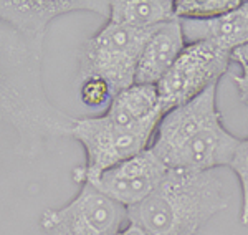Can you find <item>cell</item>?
I'll list each match as a JSON object with an SVG mask.
<instances>
[{"label":"cell","instance_id":"e0dca14e","mask_svg":"<svg viewBox=\"0 0 248 235\" xmlns=\"http://www.w3.org/2000/svg\"><path fill=\"white\" fill-rule=\"evenodd\" d=\"M232 62H237L242 68V73L248 77V45H243L232 51Z\"/></svg>","mask_w":248,"mask_h":235},{"label":"cell","instance_id":"7c38bea8","mask_svg":"<svg viewBox=\"0 0 248 235\" xmlns=\"http://www.w3.org/2000/svg\"><path fill=\"white\" fill-rule=\"evenodd\" d=\"M175 18L174 0H116L109 2L108 20L138 30H155Z\"/></svg>","mask_w":248,"mask_h":235},{"label":"cell","instance_id":"2e32d148","mask_svg":"<svg viewBox=\"0 0 248 235\" xmlns=\"http://www.w3.org/2000/svg\"><path fill=\"white\" fill-rule=\"evenodd\" d=\"M81 86H79V98L90 108H103V106H109L111 99L114 98L113 90L109 85L101 78H85L79 79Z\"/></svg>","mask_w":248,"mask_h":235},{"label":"cell","instance_id":"d6986e66","mask_svg":"<svg viewBox=\"0 0 248 235\" xmlns=\"http://www.w3.org/2000/svg\"><path fill=\"white\" fill-rule=\"evenodd\" d=\"M118 235H146V234H144L138 225H134V224H131V222H129V224L124 227V229Z\"/></svg>","mask_w":248,"mask_h":235},{"label":"cell","instance_id":"9c48e42d","mask_svg":"<svg viewBox=\"0 0 248 235\" xmlns=\"http://www.w3.org/2000/svg\"><path fill=\"white\" fill-rule=\"evenodd\" d=\"M73 12H93L109 17V2L106 0H0V18L22 31L31 42L43 45L46 29L55 18Z\"/></svg>","mask_w":248,"mask_h":235},{"label":"cell","instance_id":"5bb4252c","mask_svg":"<svg viewBox=\"0 0 248 235\" xmlns=\"http://www.w3.org/2000/svg\"><path fill=\"white\" fill-rule=\"evenodd\" d=\"M240 0H174L175 17L181 20H210L237 9Z\"/></svg>","mask_w":248,"mask_h":235},{"label":"cell","instance_id":"5b68a950","mask_svg":"<svg viewBox=\"0 0 248 235\" xmlns=\"http://www.w3.org/2000/svg\"><path fill=\"white\" fill-rule=\"evenodd\" d=\"M153 31L106 20L79 50V79L91 77L105 79L114 96L133 86L142 48Z\"/></svg>","mask_w":248,"mask_h":235},{"label":"cell","instance_id":"8992f818","mask_svg":"<svg viewBox=\"0 0 248 235\" xmlns=\"http://www.w3.org/2000/svg\"><path fill=\"white\" fill-rule=\"evenodd\" d=\"M127 224L126 207L90 182H81L78 194L68 204L46 209L40 217L46 235H118Z\"/></svg>","mask_w":248,"mask_h":235},{"label":"cell","instance_id":"7a4b0ae2","mask_svg":"<svg viewBox=\"0 0 248 235\" xmlns=\"http://www.w3.org/2000/svg\"><path fill=\"white\" fill-rule=\"evenodd\" d=\"M242 139L223 126L217 85L164 113L149 149L169 171H215L229 166Z\"/></svg>","mask_w":248,"mask_h":235},{"label":"cell","instance_id":"ac0fdd59","mask_svg":"<svg viewBox=\"0 0 248 235\" xmlns=\"http://www.w3.org/2000/svg\"><path fill=\"white\" fill-rule=\"evenodd\" d=\"M233 85H235V88H237L242 101L248 105V77L243 73L237 75V77H233Z\"/></svg>","mask_w":248,"mask_h":235},{"label":"cell","instance_id":"ba28073f","mask_svg":"<svg viewBox=\"0 0 248 235\" xmlns=\"http://www.w3.org/2000/svg\"><path fill=\"white\" fill-rule=\"evenodd\" d=\"M167 172V166L153 151L147 149L83 182H90L99 192L126 209H131L146 201L164 181Z\"/></svg>","mask_w":248,"mask_h":235},{"label":"cell","instance_id":"9a60e30c","mask_svg":"<svg viewBox=\"0 0 248 235\" xmlns=\"http://www.w3.org/2000/svg\"><path fill=\"white\" fill-rule=\"evenodd\" d=\"M229 167L237 176L240 182V189H242L240 220H242L243 225H248V138L240 141Z\"/></svg>","mask_w":248,"mask_h":235},{"label":"cell","instance_id":"3957f363","mask_svg":"<svg viewBox=\"0 0 248 235\" xmlns=\"http://www.w3.org/2000/svg\"><path fill=\"white\" fill-rule=\"evenodd\" d=\"M229 205V192L218 169L169 171L157 189L127 219L146 235H195Z\"/></svg>","mask_w":248,"mask_h":235},{"label":"cell","instance_id":"30bf717a","mask_svg":"<svg viewBox=\"0 0 248 235\" xmlns=\"http://www.w3.org/2000/svg\"><path fill=\"white\" fill-rule=\"evenodd\" d=\"M186 38L177 17L162 23L147 38L136 70L138 85H157L186 48Z\"/></svg>","mask_w":248,"mask_h":235},{"label":"cell","instance_id":"52a82bcc","mask_svg":"<svg viewBox=\"0 0 248 235\" xmlns=\"http://www.w3.org/2000/svg\"><path fill=\"white\" fill-rule=\"evenodd\" d=\"M230 62V51L210 42L187 43L177 62L155 85L164 111L186 105L212 85H218Z\"/></svg>","mask_w":248,"mask_h":235},{"label":"cell","instance_id":"4fadbf2b","mask_svg":"<svg viewBox=\"0 0 248 235\" xmlns=\"http://www.w3.org/2000/svg\"><path fill=\"white\" fill-rule=\"evenodd\" d=\"M157 111H164L161 101H159L157 88L154 85L134 83L133 86L116 94L103 114L114 123L131 125V123H138L141 119L149 118Z\"/></svg>","mask_w":248,"mask_h":235},{"label":"cell","instance_id":"6da1fadb","mask_svg":"<svg viewBox=\"0 0 248 235\" xmlns=\"http://www.w3.org/2000/svg\"><path fill=\"white\" fill-rule=\"evenodd\" d=\"M42 58L43 45L0 18V119L15 129L25 156H35L46 141L70 136L75 123L46 96Z\"/></svg>","mask_w":248,"mask_h":235},{"label":"cell","instance_id":"8fae6325","mask_svg":"<svg viewBox=\"0 0 248 235\" xmlns=\"http://www.w3.org/2000/svg\"><path fill=\"white\" fill-rule=\"evenodd\" d=\"M181 25L186 43L210 42L232 53L248 45V0L217 18L181 20Z\"/></svg>","mask_w":248,"mask_h":235},{"label":"cell","instance_id":"277c9868","mask_svg":"<svg viewBox=\"0 0 248 235\" xmlns=\"http://www.w3.org/2000/svg\"><path fill=\"white\" fill-rule=\"evenodd\" d=\"M162 116L164 111H157L131 125L114 123L105 114L75 119L70 136L83 146L86 157L85 164L73 171L75 182L81 184L86 179L149 149Z\"/></svg>","mask_w":248,"mask_h":235}]
</instances>
